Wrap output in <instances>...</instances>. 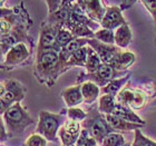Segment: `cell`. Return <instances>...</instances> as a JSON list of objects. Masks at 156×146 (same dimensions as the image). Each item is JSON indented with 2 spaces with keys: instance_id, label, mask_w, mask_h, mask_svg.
<instances>
[{
  "instance_id": "6da1fadb",
  "label": "cell",
  "mask_w": 156,
  "mask_h": 146,
  "mask_svg": "<svg viewBox=\"0 0 156 146\" xmlns=\"http://www.w3.org/2000/svg\"><path fill=\"white\" fill-rule=\"evenodd\" d=\"M62 74L64 72L58 52L47 50L36 54L35 75L40 84L47 85L50 87Z\"/></svg>"
},
{
  "instance_id": "7a4b0ae2",
  "label": "cell",
  "mask_w": 156,
  "mask_h": 146,
  "mask_svg": "<svg viewBox=\"0 0 156 146\" xmlns=\"http://www.w3.org/2000/svg\"><path fill=\"white\" fill-rule=\"evenodd\" d=\"M1 119L6 125L10 137L20 135L27 127L36 124L28 112L21 106L20 103L13 104L1 115Z\"/></svg>"
},
{
  "instance_id": "3957f363",
  "label": "cell",
  "mask_w": 156,
  "mask_h": 146,
  "mask_svg": "<svg viewBox=\"0 0 156 146\" xmlns=\"http://www.w3.org/2000/svg\"><path fill=\"white\" fill-rule=\"evenodd\" d=\"M83 128L87 130L93 138L101 144L108 134L115 132L106 119V115L99 112L98 107H91L87 112V117L81 122Z\"/></svg>"
},
{
  "instance_id": "277c9868",
  "label": "cell",
  "mask_w": 156,
  "mask_h": 146,
  "mask_svg": "<svg viewBox=\"0 0 156 146\" xmlns=\"http://www.w3.org/2000/svg\"><path fill=\"white\" fill-rule=\"evenodd\" d=\"M62 114H54L47 110H41L39 113V119L35 133L44 136L48 142L58 143L57 135L62 127Z\"/></svg>"
},
{
  "instance_id": "5b68a950",
  "label": "cell",
  "mask_w": 156,
  "mask_h": 146,
  "mask_svg": "<svg viewBox=\"0 0 156 146\" xmlns=\"http://www.w3.org/2000/svg\"><path fill=\"white\" fill-rule=\"evenodd\" d=\"M27 89L21 83L16 79H7L1 83V101H0V113L2 115L13 104L20 103L26 97Z\"/></svg>"
},
{
  "instance_id": "8992f818",
  "label": "cell",
  "mask_w": 156,
  "mask_h": 146,
  "mask_svg": "<svg viewBox=\"0 0 156 146\" xmlns=\"http://www.w3.org/2000/svg\"><path fill=\"white\" fill-rule=\"evenodd\" d=\"M30 23H30L29 17L27 13H25L9 34L1 36V56L2 57H5V55L15 45L19 42H25L27 39H29L28 29H29Z\"/></svg>"
},
{
  "instance_id": "52a82bcc",
  "label": "cell",
  "mask_w": 156,
  "mask_h": 146,
  "mask_svg": "<svg viewBox=\"0 0 156 146\" xmlns=\"http://www.w3.org/2000/svg\"><path fill=\"white\" fill-rule=\"evenodd\" d=\"M62 25H49V23H41V29L39 34V41L37 46V54L47 50H55L60 52L62 50L56 45V39L59 30L62 28Z\"/></svg>"
},
{
  "instance_id": "ba28073f",
  "label": "cell",
  "mask_w": 156,
  "mask_h": 146,
  "mask_svg": "<svg viewBox=\"0 0 156 146\" xmlns=\"http://www.w3.org/2000/svg\"><path fill=\"white\" fill-rule=\"evenodd\" d=\"M127 72H120V70H117L116 68H114L111 64H106V62H103L101 65V67L96 70L93 74H86L83 77L85 79H87L89 81H93L95 84H97L99 87H104L106 85L112 81L113 79H116V78L124 77L123 75H125Z\"/></svg>"
},
{
  "instance_id": "9c48e42d",
  "label": "cell",
  "mask_w": 156,
  "mask_h": 146,
  "mask_svg": "<svg viewBox=\"0 0 156 146\" xmlns=\"http://www.w3.org/2000/svg\"><path fill=\"white\" fill-rule=\"evenodd\" d=\"M29 56L30 50L28 46L26 45V42H19L13 46L5 55V57H2L1 66H2V68H5V67H12V66L20 65L26 59L29 58Z\"/></svg>"
},
{
  "instance_id": "30bf717a",
  "label": "cell",
  "mask_w": 156,
  "mask_h": 146,
  "mask_svg": "<svg viewBox=\"0 0 156 146\" xmlns=\"http://www.w3.org/2000/svg\"><path fill=\"white\" fill-rule=\"evenodd\" d=\"M81 130L83 126L80 122H76L73 119L66 120L58 132V137L60 138L62 145H76Z\"/></svg>"
},
{
  "instance_id": "8fae6325",
  "label": "cell",
  "mask_w": 156,
  "mask_h": 146,
  "mask_svg": "<svg viewBox=\"0 0 156 146\" xmlns=\"http://www.w3.org/2000/svg\"><path fill=\"white\" fill-rule=\"evenodd\" d=\"M23 7L18 6L17 8H3L1 7V36L9 34L12 28L16 26L18 21L21 19V17L26 12H23Z\"/></svg>"
},
{
  "instance_id": "7c38bea8",
  "label": "cell",
  "mask_w": 156,
  "mask_h": 146,
  "mask_svg": "<svg viewBox=\"0 0 156 146\" xmlns=\"http://www.w3.org/2000/svg\"><path fill=\"white\" fill-rule=\"evenodd\" d=\"M87 45L90 46L91 48L97 52V55L99 56L101 62H106V64H109L112 59L114 58V56L116 55L117 52H120V48L117 47L116 45L104 44V42L99 41V40H97V39L95 38H88Z\"/></svg>"
},
{
  "instance_id": "4fadbf2b",
  "label": "cell",
  "mask_w": 156,
  "mask_h": 146,
  "mask_svg": "<svg viewBox=\"0 0 156 146\" xmlns=\"http://www.w3.org/2000/svg\"><path fill=\"white\" fill-rule=\"evenodd\" d=\"M76 2L90 19L101 23L106 13V7L103 6L101 0H76Z\"/></svg>"
},
{
  "instance_id": "5bb4252c",
  "label": "cell",
  "mask_w": 156,
  "mask_h": 146,
  "mask_svg": "<svg viewBox=\"0 0 156 146\" xmlns=\"http://www.w3.org/2000/svg\"><path fill=\"white\" fill-rule=\"evenodd\" d=\"M124 23H126V20L122 15V9L120 7L111 6L106 7V13L104 18L101 21V28L105 29L116 30L120 26H123Z\"/></svg>"
},
{
  "instance_id": "9a60e30c",
  "label": "cell",
  "mask_w": 156,
  "mask_h": 146,
  "mask_svg": "<svg viewBox=\"0 0 156 146\" xmlns=\"http://www.w3.org/2000/svg\"><path fill=\"white\" fill-rule=\"evenodd\" d=\"M62 97L64 98L66 105L70 107H77L84 101V96L81 93V84L67 87L62 91Z\"/></svg>"
},
{
  "instance_id": "2e32d148",
  "label": "cell",
  "mask_w": 156,
  "mask_h": 146,
  "mask_svg": "<svg viewBox=\"0 0 156 146\" xmlns=\"http://www.w3.org/2000/svg\"><path fill=\"white\" fill-rule=\"evenodd\" d=\"M136 62V56L130 52H119L114 56V58L111 60V64L114 68L120 72H127V69L133 66Z\"/></svg>"
},
{
  "instance_id": "e0dca14e",
  "label": "cell",
  "mask_w": 156,
  "mask_h": 146,
  "mask_svg": "<svg viewBox=\"0 0 156 146\" xmlns=\"http://www.w3.org/2000/svg\"><path fill=\"white\" fill-rule=\"evenodd\" d=\"M106 119L108 124L112 126V128L115 132H129V130H140L144 125L137 123H132V122H127L118 116H115L113 114L106 115Z\"/></svg>"
},
{
  "instance_id": "ac0fdd59",
  "label": "cell",
  "mask_w": 156,
  "mask_h": 146,
  "mask_svg": "<svg viewBox=\"0 0 156 146\" xmlns=\"http://www.w3.org/2000/svg\"><path fill=\"white\" fill-rule=\"evenodd\" d=\"M73 5H66V6H62L59 9H57L55 12L49 13L47 19H46L45 23H49V25H65L72 16L73 11Z\"/></svg>"
},
{
  "instance_id": "d6986e66",
  "label": "cell",
  "mask_w": 156,
  "mask_h": 146,
  "mask_svg": "<svg viewBox=\"0 0 156 146\" xmlns=\"http://www.w3.org/2000/svg\"><path fill=\"white\" fill-rule=\"evenodd\" d=\"M70 20H72L73 23L85 25V26L89 27L93 30H99L98 28L101 26V23H98L96 21H94L93 19H90L84 12V10L81 9L80 6L77 2H74V5H73V11H72V16H70Z\"/></svg>"
},
{
  "instance_id": "ffe728a7",
  "label": "cell",
  "mask_w": 156,
  "mask_h": 146,
  "mask_svg": "<svg viewBox=\"0 0 156 146\" xmlns=\"http://www.w3.org/2000/svg\"><path fill=\"white\" fill-rule=\"evenodd\" d=\"M113 115L120 117V118H123V119L127 120V122L145 125V120H143L137 114L134 113L132 108L128 107L127 105L118 103V101L116 103V106H115V109H114V112H113Z\"/></svg>"
},
{
  "instance_id": "44dd1931",
  "label": "cell",
  "mask_w": 156,
  "mask_h": 146,
  "mask_svg": "<svg viewBox=\"0 0 156 146\" xmlns=\"http://www.w3.org/2000/svg\"><path fill=\"white\" fill-rule=\"evenodd\" d=\"M64 28L68 29L76 38H94L95 37V31L90 29L89 27L80 25V23H73L70 19L64 25Z\"/></svg>"
},
{
  "instance_id": "7402d4cb",
  "label": "cell",
  "mask_w": 156,
  "mask_h": 146,
  "mask_svg": "<svg viewBox=\"0 0 156 146\" xmlns=\"http://www.w3.org/2000/svg\"><path fill=\"white\" fill-rule=\"evenodd\" d=\"M132 30L127 23L115 30V45L119 48H127L132 42Z\"/></svg>"
},
{
  "instance_id": "603a6c76",
  "label": "cell",
  "mask_w": 156,
  "mask_h": 146,
  "mask_svg": "<svg viewBox=\"0 0 156 146\" xmlns=\"http://www.w3.org/2000/svg\"><path fill=\"white\" fill-rule=\"evenodd\" d=\"M81 93L86 104H93L101 94V87L93 81H84L81 84Z\"/></svg>"
},
{
  "instance_id": "cb8c5ba5",
  "label": "cell",
  "mask_w": 156,
  "mask_h": 146,
  "mask_svg": "<svg viewBox=\"0 0 156 146\" xmlns=\"http://www.w3.org/2000/svg\"><path fill=\"white\" fill-rule=\"evenodd\" d=\"M129 79V74L125 75L124 77L116 78L113 79L112 81H109L106 86L101 88V93L106 95H113V96H117L118 93L122 91V88L125 86V84L127 83V80Z\"/></svg>"
},
{
  "instance_id": "d4e9b609",
  "label": "cell",
  "mask_w": 156,
  "mask_h": 146,
  "mask_svg": "<svg viewBox=\"0 0 156 146\" xmlns=\"http://www.w3.org/2000/svg\"><path fill=\"white\" fill-rule=\"evenodd\" d=\"M87 56H88V46H84L83 48H80L79 50L73 54L69 58L68 62H67V66L66 68L68 70L69 68L72 67H85L86 66V62H87Z\"/></svg>"
},
{
  "instance_id": "484cf974",
  "label": "cell",
  "mask_w": 156,
  "mask_h": 146,
  "mask_svg": "<svg viewBox=\"0 0 156 146\" xmlns=\"http://www.w3.org/2000/svg\"><path fill=\"white\" fill-rule=\"evenodd\" d=\"M116 96H113V95H103L99 98V103H98V109L99 112L105 115H109V114H113L115 109V106H116Z\"/></svg>"
},
{
  "instance_id": "4316f807",
  "label": "cell",
  "mask_w": 156,
  "mask_h": 146,
  "mask_svg": "<svg viewBox=\"0 0 156 146\" xmlns=\"http://www.w3.org/2000/svg\"><path fill=\"white\" fill-rule=\"evenodd\" d=\"M101 64H103V62H101V59L99 58V56L97 55V52H95L90 46H88L87 62H86V66H85V68L87 69V74H93V73H95L99 67H101Z\"/></svg>"
},
{
  "instance_id": "83f0119b",
  "label": "cell",
  "mask_w": 156,
  "mask_h": 146,
  "mask_svg": "<svg viewBox=\"0 0 156 146\" xmlns=\"http://www.w3.org/2000/svg\"><path fill=\"white\" fill-rule=\"evenodd\" d=\"M75 39H76V37L74 36L68 29H66V28L62 27V29L59 30L58 35H57L56 45H57V47L62 50V48H65L66 46L68 45V44H70V42H72L73 40H75Z\"/></svg>"
},
{
  "instance_id": "f1b7e54d",
  "label": "cell",
  "mask_w": 156,
  "mask_h": 146,
  "mask_svg": "<svg viewBox=\"0 0 156 146\" xmlns=\"http://www.w3.org/2000/svg\"><path fill=\"white\" fill-rule=\"evenodd\" d=\"M124 144H126V140L123 134L113 132L105 137L101 146H123Z\"/></svg>"
},
{
  "instance_id": "f546056e",
  "label": "cell",
  "mask_w": 156,
  "mask_h": 146,
  "mask_svg": "<svg viewBox=\"0 0 156 146\" xmlns=\"http://www.w3.org/2000/svg\"><path fill=\"white\" fill-rule=\"evenodd\" d=\"M95 39H97L99 41L104 42V44H108V45H115V33L114 30L111 29H101L95 31Z\"/></svg>"
},
{
  "instance_id": "4dcf8cb0",
  "label": "cell",
  "mask_w": 156,
  "mask_h": 146,
  "mask_svg": "<svg viewBox=\"0 0 156 146\" xmlns=\"http://www.w3.org/2000/svg\"><path fill=\"white\" fill-rule=\"evenodd\" d=\"M134 132H135V136H134L133 146H156V142L145 136L140 130H136Z\"/></svg>"
},
{
  "instance_id": "1f68e13d",
  "label": "cell",
  "mask_w": 156,
  "mask_h": 146,
  "mask_svg": "<svg viewBox=\"0 0 156 146\" xmlns=\"http://www.w3.org/2000/svg\"><path fill=\"white\" fill-rule=\"evenodd\" d=\"M67 116H68L69 119L76 120V122H83L87 117V113L84 112L81 108L70 107L67 110Z\"/></svg>"
},
{
  "instance_id": "d6a6232c",
  "label": "cell",
  "mask_w": 156,
  "mask_h": 146,
  "mask_svg": "<svg viewBox=\"0 0 156 146\" xmlns=\"http://www.w3.org/2000/svg\"><path fill=\"white\" fill-rule=\"evenodd\" d=\"M47 142L48 141L44 136L35 133L27 138L25 142V146H47Z\"/></svg>"
},
{
  "instance_id": "836d02e7",
  "label": "cell",
  "mask_w": 156,
  "mask_h": 146,
  "mask_svg": "<svg viewBox=\"0 0 156 146\" xmlns=\"http://www.w3.org/2000/svg\"><path fill=\"white\" fill-rule=\"evenodd\" d=\"M144 7L147 9V11L153 17L154 23H155V35H156V0H140ZM156 39V38H155Z\"/></svg>"
},
{
  "instance_id": "e575fe53",
  "label": "cell",
  "mask_w": 156,
  "mask_h": 146,
  "mask_svg": "<svg viewBox=\"0 0 156 146\" xmlns=\"http://www.w3.org/2000/svg\"><path fill=\"white\" fill-rule=\"evenodd\" d=\"M62 0H46L47 7H48V13L55 12L56 10L59 9L62 6Z\"/></svg>"
},
{
  "instance_id": "d590c367",
  "label": "cell",
  "mask_w": 156,
  "mask_h": 146,
  "mask_svg": "<svg viewBox=\"0 0 156 146\" xmlns=\"http://www.w3.org/2000/svg\"><path fill=\"white\" fill-rule=\"evenodd\" d=\"M89 137H91L90 134H89V132H88L87 130L83 128V130H81V132H80V135H79V137H78L76 146H83L88 140H89Z\"/></svg>"
},
{
  "instance_id": "8d00e7d4",
  "label": "cell",
  "mask_w": 156,
  "mask_h": 146,
  "mask_svg": "<svg viewBox=\"0 0 156 146\" xmlns=\"http://www.w3.org/2000/svg\"><path fill=\"white\" fill-rule=\"evenodd\" d=\"M136 1H138V0H122V3H120V6H119L120 9L122 10L128 9V8H130L133 5H135Z\"/></svg>"
},
{
  "instance_id": "74e56055",
  "label": "cell",
  "mask_w": 156,
  "mask_h": 146,
  "mask_svg": "<svg viewBox=\"0 0 156 146\" xmlns=\"http://www.w3.org/2000/svg\"><path fill=\"white\" fill-rule=\"evenodd\" d=\"M9 134H8V130L6 128V125L3 123V120L1 119V141H5L7 138H9Z\"/></svg>"
},
{
  "instance_id": "f35d334b",
  "label": "cell",
  "mask_w": 156,
  "mask_h": 146,
  "mask_svg": "<svg viewBox=\"0 0 156 146\" xmlns=\"http://www.w3.org/2000/svg\"><path fill=\"white\" fill-rule=\"evenodd\" d=\"M96 145H98L97 141L95 140V138H93V137H89V140H88L83 146H96Z\"/></svg>"
},
{
  "instance_id": "ab89813d",
  "label": "cell",
  "mask_w": 156,
  "mask_h": 146,
  "mask_svg": "<svg viewBox=\"0 0 156 146\" xmlns=\"http://www.w3.org/2000/svg\"><path fill=\"white\" fill-rule=\"evenodd\" d=\"M76 2V0H62V6H66V5H72V3ZM60 6V7H62Z\"/></svg>"
},
{
  "instance_id": "60d3db41",
  "label": "cell",
  "mask_w": 156,
  "mask_h": 146,
  "mask_svg": "<svg viewBox=\"0 0 156 146\" xmlns=\"http://www.w3.org/2000/svg\"><path fill=\"white\" fill-rule=\"evenodd\" d=\"M123 146H133V144H132V143H127V142H126V144H124Z\"/></svg>"
},
{
  "instance_id": "b9f144b4",
  "label": "cell",
  "mask_w": 156,
  "mask_h": 146,
  "mask_svg": "<svg viewBox=\"0 0 156 146\" xmlns=\"http://www.w3.org/2000/svg\"><path fill=\"white\" fill-rule=\"evenodd\" d=\"M6 0H0V3H1V7H3V3H5Z\"/></svg>"
},
{
  "instance_id": "7bdbcfd3",
  "label": "cell",
  "mask_w": 156,
  "mask_h": 146,
  "mask_svg": "<svg viewBox=\"0 0 156 146\" xmlns=\"http://www.w3.org/2000/svg\"><path fill=\"white\" fill-rule=\"evenodd\" d=\"M62 146H66V145H62ZM70 146H76V145H70Z\"/></svg>"
},
{
  "instance_id": "ee69618b",
  "label": "cell",
  "mask_w": 156,
  "mask_h": 146,
  "mask_svg": "<svg viewBox=\"0 0 156 146\" xmlns=\"http://www.w3.org/2000/svg\"><path fill=\"white\" fill-rule=\"evenodd\" d=\"M96 146H99V145H96Z\"/></svg>"
}]
</instances>
